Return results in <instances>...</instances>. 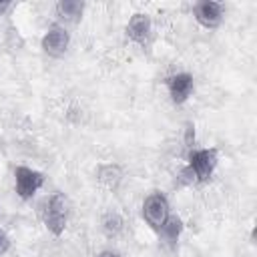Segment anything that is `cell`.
<instances>
[{
  "label": "cell",
  "instance_id": "cell-6",
  "mask_svg": "<svg viewBox=\"0 0 257 257\" xmlns=\"http://www.w3.org/2000/svg\"><path fill=\"white\" fill-rule=\"evenodd\" d=\"M124 34L131 42L139 44V46H149L151 42V36H153V20L149 14L145 12H137L131 16V20L126 22V28H124Z\"/></svg>",
  "mask_w": 257,
  "mask_h": 257
},
{
  "label": "cell",
  "instance_id": "cell-14",
  "mask_svg": "<svg viewBox=\"0 0 257 257\" xmlns=\"http://www.w3.org/2000/svg\"><path fill=\"white\" fill-rule=\"evenodd\" d=\"M183 143H185V147H187L189 151L195 149L197 135H195V124H193V122H185V128H183Z\"/></svg>",
  "mask_w": 257,
  "mask_h": 257
},
{
  "label": "cell",
  "instance_id": "cell-3",
  "mask_svg": "<svg viewBox=\"0 0 257 257\" xmlns=\"http://www.w3.org/2000/svg\"><path fill=\"white\" fill-rule=\"evenodd\" d=\"M187 161H189L187 165L193 169V173L197 177V183H205V181L211 179V175L217 169L219 151L213 149V147L211 149H191Z\"/></svg>",
  "mask_w": 257,
  "mask_h": 257
},
{
  "label": "cell",
  "instance_id": "cell-9",
  "mask_svg": "<svg viewBox=\"0 0 257 257\" xmlns=\"http://www.w3.org/2000/svg\"><path fill=\"white\" fill-rule=\"evenodd\" d=\"M122 179H124V171L116 163H104V165H98L96 169V181L108 191H116Z\"/></svg>",
  "mask_w": 257,
  "mask_h": 257
},
{
  "label": "cell",
  "instance_id": "cell-8",
  "mask_svg": "<svg viewBox=\"0 0 257 257\" xmlns=\"http://www.w3.org/2000/svg\"><path fill=\"white\" fill-rule=\"evenodd\" d=\"M193 88H195V80L189 72H175L167 78V90L175 104H183L193 94Z\"/></svg>",
  "mask_w": 257,
  "mask_h": 257
},
{
  "label": "cell",
  "instance_id": "cell-7",
  "mask_svg": "<svg viewBox=\"0 0 257 257\" xmlns=\"http://www.w3.org/2000/svg\"><path fill=\"white\" fill-rule=\"evenodd\" d=\"M193 16L195 20L203 26V28H217L223 20V4L221 2H213V0H203L197 2L193 6Z\"/></svg>",
  "mask_w": 257,
  "mask_h": 257
},
{
  "label": "cell",
  "instance_id": "cell-16",
  "mask_svg": "<svg viewBox=\"0 0 257 257\" xmlns=\"http://www.w3.org/2000/svg\"><path fill=\"white\" fill-rule=\"evenodd\" d=\"M10 8H12V2H8V0H0V16H4Z\"/></svg>",
  "mask_w": 257,
  "mask_h": 257
},
{
  "label": "cell",
  "instance_id": "cell-5",
  "mask_svg": "<svg viewBox=\"0 0 257 257\" xmlns=\"http://www.w3.org/2000/svg\"><path fill=\"white\" fill-rule=\"evenodd\" d=\"M70 46V32L62 26V24H50L48 30L44 32L42 40H40V48L44 54L52 56V58H60L64 56V52Z\"/></svg>",
  "mask_w": 257,
  "mask_h": 257
},
{
  "label": "cell",
  "instance_id": "cell-17",
  "mask_svg": "<svg viewBox=\"0 0 257 257\" xmlns=\"http://www.w3.org/2000/svg\"><path fill=\"white\" fill-rule=\"evenodd\" d=\"M96 257H122V255H118V253H112V251H102V253H98Z\"/></svg>",
  "mask_w": 257,
  "mask_h": 257
},
{
  "label": "cell",
  "instance_id": "cell-2",
  "mask_svg": "<svg viewBox=\"0 0 257 257\" xmlns=\"http://www.w3.org/2000/svg\"><path fill=\"white\" fill-rule=\"evenodd\" d=\"M141 215L145 219V223L153 229V231H161V227L165 225V221L171 215V207H169V199L161 193V191H153L151 195L145 197L143 207H141Z\"/></svg>",
  "mask_w": 257,
  "mask_h": 257
},
{
  "label": "cell",
  "instance_id": "cell-13",
  "mask_svg": "<svg viewBox=\"0 0 257 257\" xmlns=\"http://www.w3.org/2000/svg\"><path fill=\"white\" fill-rule=\"evenodd\" d=\"M195 183H197V177H195L193 169H191L189 165H185V167L179 171V175H177V185H179V187H191V185H195Z\"/></svg>",
  "mask_w": 257,
  "mask_h": 257
},
{
  "label": "cell",
  "instance_id": "cell-12",
  "mask_svg": "<svg viewBox=\"0 0 257 257\" xmlns=\"http://www.w3.org/2000/svg\"><path fill=\"white\" fill-rule=\"evenodd\" d=\"M100 229H102V233H104L106 237H116V235H120L122 229H124V219H122L118 213L108 211V213H104L102 219H100Z\"/></svg>",
  "mask_w": 257,
  "mask_h": 257
},
{
  "label": "cell",
  "instance_id": "cell-4",
  "mask_svg": "<svg viewBox=\"0 0 257 257\" xmlns=\"http://www.w3.org/2000/svg\"><path fill=\"white\" fill-rule=\"evenodd\" d=\"M42 185H44V175L40 171H34L24 165L14 167V189L22 201L32 199Z\"/></svg>",
  "mask_w": 257,
  "mask_h": 257
},
{
  "label": "cell",
  "instance_id": "cell-15",
  "mask_svg": "<svg viewBox=\"0 0 257 257\" xmlns=\"http://www.w3.org/2000/svg\"><path fill=\"white\" fill-rule=\"evenodd\" d=\"M8 249H10V237L6 235L4 229H0V257L4 253H8Z\"/></svg>",
  "mask_w": 257,
  "mask_h": 257
},
{
  "label": "cell",
  "instance_id": "cell-11",
  "mask_svg": "<svg viewBox=\"0 0 257 257\" xmlns=\"http://www.w3.org/2000/svg\"><path fill=\"white\" fill-rule=\"evenodd\" d=\"M183 229H185L183 219H181L179 215H169V219H167V221H165V225L161 227L159 235H161L169 245H177V241H179V237H181Z\"/></svg>",
  "mask_w": 257,
  "mask_h": 257
},
{
  "label": "cell",
  "instance_id": "cell-10",
  "mask_svg": "<svg viewBox=\"0 0 257 257\" xmlns=\"http://www.w3.org/2000/svg\"><path fill=\"white\" fill-rule=\"evenodd\" d=\"M54 10H56V16H58L60 22H64V24H76L82 18L84 2H80V0H58L56 6H54Z\"/></svg>",
  "mask_w": 257,
  "mask_h": 257
},
{
  "label": "cell",
  "instance_id": "cell-1",
  "mask_svg": "<svg viewBox=\"0 0 257 257\" xmlns=\"http://www.w3.org/2000/svg\"><path fill=\"white\" fill-rule=\"evenodd\" d=\"M68 215H70V201L64 193H52L42 209V223L44 227L54 235L60 237L66 229L68 223Z\"/></svg>",
  "mask_w": 257,
  "mask_h": 257
}]
</instances>
